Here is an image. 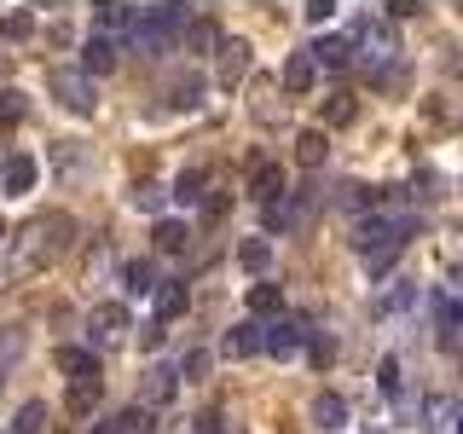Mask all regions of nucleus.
Instances as JSON below:
<instances>
[{"label": "nucleus", "instance_id": "5fc2aeb1", "mask_svg": "<svg viewBox=\"0 0 463 434\" xmlns=\"http://www.w3.org/2000/svg\"><path fill=\"white\" fill-rule=\"evenodd\" d=\"M458 70H463V58H458Z\"/></svg>", "mask_w": 463, "mask_h": 434}, {"label": "nucleus", "instance_id": "f704fd0d", "mask_svg": "<svg viewBox=\"0 0 463 434\" xmlns=\"http://www.w3.org/2000/svg\"><path fill=\"white\" fill-rule=\"evenodd\" d=\"M376 388H383L388 400H400V359H394V354H388L383 365H376Z\"/></svg>", "mask_w": 463, "mask_h": 434}, {"label": "nucleus", "instance_id": "c756f323", "mask_svg": "<svg viewBox=\"0 0 463 434\" xmlns=\"http://www.w3.org/2000/svg\"><path fill=\"white\" fill-rule=\"evenodd\" d=\"M128 203H134V209H145V214H163V209H168V192H163V185H134V192H128Z\"/></svg>", "mask_w": 463, "mask_h": 434}, {"label": "nucleus", "instance_id": "f3484780", "mask_svg": "<svg viewBox=\"0 0 463 434\" xmlns=\"http://www.w3.org/2000/svg\"><path fill=\"white\" fill-rule=\"evenodd\" d=\"M180 41H185V52H214V47H221V24H214V18H192L180 29Z\"/></svg>", "mask_w": 463, "mask_h": 434}, {"label": "nucleus", "instance_id": "dca6fc26", "mask_svg": "<svg viewBox=\"0 0 463 434\" xmlns=\"http://www.w3.org/2000/svg\"><path fill=\"white\" fill-rule=\"evenodd\" d=\"M313 81H318L313 58L307 52H289L284 58V93H313Z\"/></svg>", "mask_w": 463, "mask_h": 434}, {"label": "nucleus", "instance_id": "2eb2a0df", "mask_svg": "<svg viewBox=\"0 0 463 434\" xmlns=\"http://www.w3.org/2000/svg\"><path fill=\"white\" fill-rule=\"evenodd\" d=\"M250 313L255 318H279L284 313V284H272V278L250 284Z\"/></svg>", "mask_w": 463, "mask_h": 434}, {"label": "nucleus", "instance_id": "09e8293b", "mask_svg": "<svg viewBox=\"0 0 463 434\" xmlns=\"http://www.w3.org/2000/svg\"><path fill=\"white\" fill-rule=\"evenodd\" d=\"M452 296H463V260L452 267Z\"/></svg>", "mask_w": 463, "mask_h": 434}, {"label": "nucleus", "instance_id": "3c124183", "mask_svg": "<svg viewBox=\"0 0 463 434\" xmlns=\"http://www.w3.org/2000/svg\"><path fill=\"white\" fill-rule=\"evenodd\" d=\"M87 434H116V429H110V423H93V429H87Z\"/></svg>", "mask_w": 463, "mask_h": 434}, {"label": "nucleus", "instance_id": "aec40b11", "mask_svg": "<svg viewBox=\"0 0 463 434\" xmlns=\"http://www.w3.org/2000/svg\"><path fill=\"white\" fill-rule=\"evenodd\" d=\"M238 267H243V272H255V278H267V267H272V243H267V238H243V243H238Z\"/></svg>", "mask_w": 463, "mask_h": 434}, {"label": "nucleus", "instance_id": "1a4fd4ad", "mask_svg": "<svg viewBox=\"0 0 463 434\" xmlns=\"http://www.w3.org/2000/svg\"><path fill=\"white\" fill-rule=\"evenodd\" d=\"M307 58H313V70H347L354 64V41L347 35H318L307 47Z\"/></svg>", "mask_w": 463, "mask_h": 434}, {"label": "nucleus", "instance_id": "58836bf2", "mask_svg": "<svg viewBox=\"0 0 463 434\" xmlns=\"http://www.w3.org/2000/svg\"><path fill=\"white\" fill-rule=\"evenodd\" d=\"M394 260H400V250H383V255H365V272H371V278H388V272H394Z\"/></svg>", "mask_w": 463, "mask_h": 434}, {"label": "nucleus", "instance_id": "c9c22d12", "mask_svg": "<svg viewBox=\"0 0 463 434\" xmlns=\"http://www.w3.org/2000/svg\"><path fill=\"white\" fill-rule=\"evenodd\" d=\"M197 99H203V76H185V81H174V105H185V110H192Z\"/></svg>", "mask_w": 463, "mask_h": 434}, {"label": "nucleus", "instance_id": "4468645a", "mask_svg": "<svg viewBox=\"0 0 463 434\" xmlns=\"http://www.w3.org/2000/svg\"><path fill=\"white\" fill-rule=\"evenodd\" d=\"M151 296H156V325H168V318H180V313H185V301H192V296H185V284H180V278H163V284L151 289Z\"/></svg>", "mask_w": 463, "mask_h": 434}, {"label": "nucleus", "instance_id": "4c0bfd02", "mask_svg": "<svg viewBox=\"0 0 463 434\" xmlns=\"http://www.w3.org/2000/svg\"><path fill=\"white\" fill-rule=\"evenodd\" d=\"M307 354H313V365L325 371L330 359H336V342H330V336H307Z\"/></svg>", "mask_w": 463, "mask_h": 434}, {"label": "nucleus", "instance_id": "8fccbe9b", "mask_svg": "<svg viewBox=\"0 0 463 434\" xmlns=\"http://www.w3.org/2000/svg\"><path fill=\"white\" fill-rule=\"evenodd\" d=\"M6 70H12V52H6V47H0V76H6Z\"/></svg>", "mask_w": 463, "mask_h": 434}, {"label": "nucleus", "instance_id": "20e7f679", "mask_svg": "<svg viewBox=\"0 0 463 434\" xmlns=\"http://www.w3.org/2000/svg\"><path fill=\"white\" fill-rule=\"evenodd\" d=\"M47 87L58 93V105L70 116H93L99 110V93H93V76H81V70H52Z\"/></svg>", "mask_w": 463, "mask_h": 434}, {"label": "nucleus", "instance_id": "ddd939ff", "mask_svg": "<svg viewBox=\"0 0 463 434\" xmlns=\"http://www.w3.org/2000/svg\"><path fill=\"white\" fill-rule=\"evenodd\" d=\"M221 87H238L243 76H250V41H221Z\"/></svg>", "mask_w": 463, "mask_h": 434}, {"label": "nucleus", "instance_id": "6ab92c4d", "mask_svg": "<svg viewBox=\"0 0 463 434\" xmlns=\"http://www.w3.org/2000/svg\"><path fill=\"white\" fill-rule=\"evenodd\" d=\"M226 354L232 359H255L260 354V325H255V318H243V325L226 330Z\"/></svg>", "mask_w": 463, "mask_h": 434}, {"label": "nucleus", "instance_id": "6e6552de", "mask_svg": "<svg viewBox=\"0 0 463 434\" xmlns=\"http://www.w3.org/2000/svg\"><path fill=\"white\" fill-rule=\"evenodd\" d=\"M35 174H41V163H35V156H6V163H0V192H6V197H29V192H35Z\"/></svg>", "mask_w": 463, "mask_h": 434}, {"label": "nucleus", "instance_id": "cd10ccee", "mask_svg": "<svg viewBox=\"0 0 463 434\" xmlns=\"http://www.w3.org/2000/svg\"><path fill=\"white\" fill-rule=\"evenodd\" d=\"M434 318H440V336L452 342L458 330H463V301L458 296H440V301H434Z\"/></svg>", "mask_w": 463, "mask_h": 434}, {"label": "nucleus", "instance_id": "a211bd4d", "mask_svg": "<svg viewBox=\"0 0 463 434\" xmlns=\"http://www.w3.org/2000/svg\"><path fill=\"white\" fill-rule=\"evenodd\" d=\"M325 156H330L325 127H301V134H296V163H301V168H318Z\"/></svg>", "mask_w": 463, "mask_h": 434}, {"label": "nucleus", "instance_id": "f03ea898", "mask_svg": "<svg viewBox=\"0 0 463 434\" xmlns=\"http://www.w3.org/2000/svg\"><path fill=\"white\" fill-rule=\"evenodd\" d=\"M185 24H192V18H185V6H145L139 18H134V29H128V47L145 52V58H156V52H168L174 41H180Z\"/></svg>", "mask_w": 463, "mask_h": 434}, {"label": "nucleus", "instance_id": "a878e982", "mask_svg": "<svg viewBox=\"0 0 463 434\" xmlns=\"http://www.w3.org/2000/svg\"><path fill=\"white\" fill-rule=\"evenodd\" d=\"M185 238H192V231H185V221H168V214H163V221H156V231H151V243H156L163 255H180Z\"/></svg>", "mask_w": 463, "mask_h": 434}, {"label": "nucleus", "instance_id": "7ed1b4c3", "mask_svg": "<svg viewBox=\"0 0 463 434\" xmlns=\"http://www.w3.org/2000/svg\"><path fill=\"white\" fill-rule=\"evenodd\" d=\"M417 231L411 214H383V209H371L365 221H359L354 231V243H359V255H383V250H405V238Z\"/></svg>", "mask_w": 463, "mask_h": 434}, {"label": "nucleus", "instance_id": "4be33fe9", "mask_svg": "<svg viewBox=\"0 0 463 434\" xmlns=\"http://www.w3.org/2000/svg\"><path fill=\"white\" fill-rule=\"evenodd\" d=\"M122 284H128V296H151V289L163 284V278H156V260H128Z\"/></svg>", "mask_w": 463, "mask_h": 434}, {"label": "nucleus", "instance_id": "37998d69", "mask_svg": "<svg viewBox=\"0 0 463 434\" xmlns=\"http://www.w3.org/2000/svg\"><path fill=\"white\" fill-rule=\"evenodd\" d=\"M330 18H336V6H330V0H313V6H307V24H318V29H325Z\"/></svg>", "mask_w": 463, "mask_h": 434}, {"label": "nucleus", "instance_id": "c85d7f7f", "mask_svg": "<svg viewBox=\"0 0 463 434\" xmlns=\"http://www.w3.org/2000/svg\"><path fill=\"white\" fill-rule=\"evenodd\" d=\"M354 116H359L354 93H330V99H325V127H347Z\"/></svg>", "mask_w": 463, "mask_h": 434}, {"label": "nucleus", "instance_id": "393cba45", "mask_svg": "<svg viewBox=\"0 0 463 434\" xmlns=\"http://www.w3.org/2000/svg\"><path fill=\"white\" fill-rule=\"evenodd\" d=\"M134 18H139V12L134 6H122V0H110V6H99V35H122V29H134Z\"/></svg>", "mask_w": 463, "mask_h": 434}, {"label": "nucleus", "instance_id": "0eeeda50", "mask_svg": "<svg viewBox=\"0 0 463 434\" xmlns=\"http://www.w3.org/2000/svg\"><path fill=\"white\" fill-rule=\"evenodd\" d=\"M307 214H313L307 192H284L279 203H267V231H296V226H307Z\"/></svg>", "mask_w": 463, "mask_h": 434}, {"label": "nucleus", "instance_id": "423d86ee", "mask_svg": "<svg viewBox=\"0 0 463 434\" xmlns=\"http://www.w3.org/2000/svg\"><path fill=\"white\" fill-rule=\"evenodd\" d=\"M128 330H134V318H128L122 301H99V307H93V342L99 347H122Z\"/></svg>", "mask_w": 463, "mask_h": 434}, {"label": "nucleus", "instance_id": "72a5a7b5", "mask_svg": "<svg viewBox=\"0 0 463 434\" xmlns=\"http://www.w3.org/2000/svg\"><path fill=\"white\" fill-rule=\"evenodd\" d=\"M12 122H24V93L18 87H0V127H12Z\"/></svg>", "mask_w": 463, "mask_h": 434}, {"label": "nucleus", "instance_id": "c03bdc74", "mask_svg": "<svg viewBox=\"0 0 463 434\" xmlns=\"http://www.w3.org/2000/svg\"><path fill=\"white\" fill-rule=\"evenodd\" d=\"M452 411H458L452 400H429V423H434V429H440V423H446V417H452Z\"/></svg>", "mask_w": 463, "mask_h": 434}, {"label": "nucleus", "instance_id": "9d476101", "mask_svg": "<svg viewBox=\"0 0 463 434\" xmlns=\"http://www.w3.org/2000/svg\"><path fill=\"white\" fill-rule=\"evenodd\" d=\"M250 192H255L260 203H279V197H284V168L267 163V156H250Z\"/></svg>", "mask_w": 463, "mask_h": 434}, {"label": "nucleus", "instance_id": "603ef678", "mask_svg": "<svg viewBox=\"0 0 463 434\" xmlns=\"http://www.w3.org/2000/svg\"><path fill=\"white\" fill-rule=\"evenodd\" d=\"M452 429H458V434H463V411H452Z\"/></svg>", "mask_w": 463, "mask_h": 434}, {"label": "nucleus", "instance_id": "39448f33", "mask_svg": "<svg viewBox=\"0 0 463 434\" xmlns=\"http://www.w3.org/2000/svg\"><path fill=\"white\" fill-rule=\"evenodd\" d=\"M313 330H307V318H272V325H260V354H272V359H289L301 342H307Z\"/></svg>", "mask_w": 463, "mask_h": 434}, {"label": "nucleus", "instance_id": "a18cd8bd", "mask_svg": "<svg viewBox=\"0 0 463 434\" xmlns=\"http://www.w3.org/2000/svg\"><path fill=\"white\" fill-rule=\"evenodd\" d=\"M197 434H226V423H221V411H203V417H197Z\"/></svg>", "mask_w": 463, "mask_h": 434}, {"label": "nucleus", "instance_id": "bb28decb", "mask_svg": "<svg viewBox=\"0 0 463 434\" xmlns=\"http://www.w3.org/2000/svg\"><path fill=\"white\" fill-rule=\"evenodd\" d=\"M203 185H209V168H185L180 174V180H174V203H203V197H209V192H203Z\"/></svg>", "mask_w": 463, "mask_h": 434}, {"label": "nucleus", "instance_id": "de8ad7c7", "mask_svg": "<svg viewBox=\"0 0 463 434\" xmlns=\"http://www.w3.org/2000/svg\"><path fill=\"white\" fill-rule=\"evenodd\" d=\"M139 347H163V325H145L139 330Z\"/></svg>", "mask_w": 463, "mask_h": 434}, {"label": "nucleus", "instance_id": "9b49d317", "mask_svg": "<svg viewBox=\"0 0 463 434\" xmlns=\"http://www.w3.org/2000/svg\"><path fill=\"white\" fill-rule=\"evenodd\" d=\"M174 388H180L174 365H151V371H145V382H139V405H145V411H151V405H168Z\"/></svg>", "mask_w": 463, "mask_h": 434}, {"label": "nucleus", "instance_id": "49530a36", "mask_svg": "<svg viewBox=\"0 0 463 434\" xmlns=\"http://www.w3.org/2000/svg\"><path fill=\"white\" fill-rule=\"evenodd\" d=\"M203 214H209V221H221V214H226V197H221V192L203 197Z\"/></svg>", "mask_w": 463, "mask_h": 434}, {"label": "nucleus", "instance_id": "f257e3e1", "mask_svg": "<svg viewBox=\"0 0 463 434\" xmlns=\"http://www.w3.org/2000/svg\"><path fill=\"white\" fill-rule=\"evenodd\" d=\"M70 231H76V221H70L64 209L41 214V221H29L18 231V243H12V278H29L35 267H47V260L70 243Z\"/></svg>", "mask_w": 463, "mask_h": 434}, {"label": "nucleus", "instance_id": "473e14b6", "mask_svg": "<svg viewBox=\"0 0 463 434\" xmlns=\"http://www.w3.org/2000/svg\"><path fill=\"white\" fill-rule=\"evenodd\" d=\"M0 35H6V41H29V35H35V12H6Z\"/></svg>", "mask_w": 463, "mask_h": 434}, {"label": "nucleus", "instance_id": "ea45409f", "mask_svg": "<svg viewBox=\"0 0 463 434\" xmlns=\"http://www.w3.org/2000/svg\"><path fill=\"white\" fill-rule=\"evenodd\" d=\"M18 354H24V330H6V342H0V371H6Z\"/></svg>", "mask_w": 463, "mask_h": 434}, {"label": "nucleus", "instance_id": "7c9ffc66", "mask_svg": "<svg viewBox=\"0 0 463 434\" xmlns=\"http://www.w3.org/2000/svg\"><path fill=\"white\" fill-rule=\"evenodd\" d=\"M110 429L116 434H145V429H151V411H145V405H128L122 417H110Z\"/></svg>", "mask_w": 463, "mask_h": 434}, {"label": "nucleus", "instance_id": "e433bc0d", "mask_svg": "<svg viewBox=\"0 0 463 434\" xmlns=\"http://www.w3.org/2000/svg\"><path fill=\"white\" fill-rule=\"evenodd\" d=\"M347 203H354V209H383V192H376V185H347Z\"/></svg>", "mask_w": 463, "mask_h": 434}, {"label": "nucleus", "instance_id": "2f4dec72", "mask_svg": "<svg viewBox=\"0 0 463 434\" xmlns=\"http://www.w3.org/2000/svg\"><path fill=\"white\" fill-rule=\"evenodd\" d=\"M41 429H47V405L29 400L24 411H18V423H12V434H41Z\"/></svg>", "mask_w": 463, "mask_h": 434}, {"label": "nucleus", "instance_id": "5701e85b", "mask_svg": "<svg viewBox=\"0 0 463 434\" xmlns=\"http://www.w3.org/2000/svg\"><path fill=\"white\" fill-rule=\"evenodd\" d=\"M58 371H64L70 382H81V376H99V359L87 354V347H58Z\"/></svg>", "mask_w": 463, "mask_h": 434}, {"label": "nucleus", "instance_id": "79ce46f5", "mask_svg": "<svg viewBox=\"0 0 463 434\" xmlns=\"http://www.w3.org/2000/svg\"><path fill=\"white\" fill-rule=\"evenodd\" d=\"M411 301H417V289H411V284H400V289H394V296H388V301H383V307H388V313H405V307H411Z\"/></svg>", "mask_w": 463, "mask_h": 434}, {"label": "nucleus", "instance_id": "864d4df0", "mask_svg": "<svg viewBox=\"0 0 463 434\" xmlns=\"http://www.w3.org/2000/svg\"><path fill=\"white\" fill-rule=\"evenodd\" d=\"M0 243H6V221H0Z\"/></svg>", "mask_w": 463, "mask_h": 434}, {"label": "nucleus", "instance_id": "412c9836", "mask_svg": "<svg viewBox=\"0 0 463 434\" xmlns=\"http://www.w3.org/2000/svg\"><path fill=\"white\" fill-rule=\"evenodd\" d=\"M313 423L325 429V434L347 429V405H342V394H318V400H313Z\"/></svg>", "mask_w": 463, "mask_h": 434}, {"label": "nucleus", "instance_id": "a19ab883", "mask_svg": "<svg viewBox=\"0 0 463 434\" xmlns=\"http://www.w3.org/2000/svg\"><path fill=\"white\" fill-rule=\"evenodd\" d=\"M203 371H209V354H185V359H180V371H174V376H185V382H192V376H203Z\"/></svg>", "mask_w": 463, "mask_h": 434}, {"label": "nucleus", "instance_id": "b1692460", "mask_svg": "<svg viewBox=\"0 0 463 434\" xmlns=\"http://www.w3.org/2000/svg\"><path fill=\"white\" fill-rule=\"evenodd\" d=\"M99 394H105V376H81V382H70V411L87 417L99 405Z\"/></svg>", "mask_w": 463, "mask_h": 434}, {"label": "nucleus", "instance_id": "f8f14e48", "mask_svg": "<svg viewBox=\"0 0 463 434\" xmlns=\"http://www.w3.org/2000/svg\"><path fill=\"white\" fill-rule=\"evenodd\" d=\"M110 70H116V41L87 35L81 41V76H110Z\"/></svg>", "mask_w": 463, "mask_h": 434}]
</instances>
